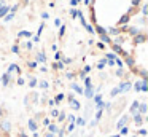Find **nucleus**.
I'll return each mask as SVG.
<instances>
[{"label":"nucleus","mask_w":148,"mask_h":137,"mask_svg":"<svg viewBox=\"0 0 148 137\" xmlns=\"http://www.w3.org/2000/svg\"><path fill=\"white\" fill-rule=\"evenodd\" d=\"M5 110L0 107V137H11L10 134V123L5 120Z\"/></svg>","instance_id":"1"},{"label":"nucleus","mask_w":148,"mask_h":137,"mask_svg":"<svg viewBox=\"0 0 148 137\" xmlns=\"http://www.w3.org/2000/svg\"><path fill=\"white\" fill-rule=\"evenodd\" d=\"M8 10H10V6H2V8H0V18H2V16H5V13L8 11Z\"/></svg>","instance_id":"2"},{"label":"nucleus","mask_w":148,"mask_h":137,"mask_svg":"<svg viewBox=\"0 0 148 137\" xmlns=\"http://www.w3.org/2000/svg\"><path fill=\"white\" fill-rule=\"evenodd\" d=\"M84 5H89V0H84Z\"/></svg>","instance_id":"3"}]
</instances>
